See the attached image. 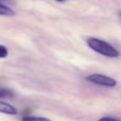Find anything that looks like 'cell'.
<instances>
[{
	"label": "cell",
	"instance_id": "cell-1",
	"mask_svg": "<svg viewBox=\"0 0 121 121\" xmlns=\"http://www.w3.org/2000/svg\"><path fill=\"white\" fill-rule=\"evenodd\" d=\"M86 42L91 49H93L94 51L97 52L100 55L109 58H116L119 56V52L117 51V49H115L112 45H111L109 43L105 41H102L97 38L90 37L86 40Z\"/></svg>",
	"mask_w": 121,
	"mask_h": 121
},
{
	"label": "cell",
	"instance_id": "cell-2",
	"mask_svg": "<svg viewBox=\"0 0 121 121\" xmlns=\"http://www.w3.org/2000/svg\"><path fill=\"white\" fill-rule=\"evenodd\" d=\"M86 79L94 84L104 87H114L117 84L114 78L102 74H91L86 77Z\"/></svg>",
	"mask_w": 121,
	"mask_h": 121
},
{
	"label": "cell",
	"instance_id": "cell-3",
	"mask_svg": "<svg viewBox=\"0 0 121 121\" xmlns=\"http://www.w3.org/2000/svg\"><path fill=\"white\" fill-rule=\"evenodd\" d=\"M0 112L5 114H9V115H16L18 113V111L14 106L7 102L0 101Z\"/></svg>",
	"mask_w": 121,
	"mask_h": 121
},
{
	"label": "cell",
	"instance_id": "cell-4",
	"mask_svg": "<svg viewBox=\"0 0 121 121\" xmlns=\"http://www.w3.org/2000/svg\"><path fill=\"white\" fill-rule=\"evenodd\" d=\"M0 15H3V16H13V15H15V11L12 9L9 8L8 6L0 3Z\"/></svg>",
	"mask_w": 121,
	"mask_h": 121
},
{
	"label": "cell",
	"instance_id": "cell-5",
	"mask_svg": "<svg viewBox=\"0 0 121 121\" xmlns=\"http://www.w3.org/2000/svg\"><path fill=\"white\" fill-rule=\"evenodd\" d=\"M22 121H51L46 117L41 116H32V115H25L22 117Z\"/></svg>",
	"mask_w": 121,
	"mask_h": 121
},
{
	"label": "cell",
	"instance_id": "cell-6",
	"mask_svg": "<svg viewBox=\"0 0 121 121\" xmlns=\"http://www.w3.org/2000/svg\"><path fill=\"white\" fill-rule=\"evenodd\" d=\"M8 54H9V51H8L7 47L2 45V44H0V59L6 58L8 56Z\"/></svg>",
	"mask_w": 121,
	"mask_h": 121
},
{
	"label": "cell",
	"instance_id": "cell-7",
	"mask_svg": "<svg viewBox=\"0 0 121 121\" xmlns=\"http://www.w3.org/2000/svg\"><path fill=\"white\" fill-rule=\"evenodd\" d=\"M12 96V94L6 89H0V98L1 97H10Z\"/></svg>",
	"mask_w": 121,
	"mask_h": 121
},
{
	"label": "cell",
	"instance_id": "cell-8",
	"mask_svg": "<svg viewBox=\"0 0 121 121\" xmlns=\"http://www.w3.org/2000/svg\"><path fill=\"white\" fill-rule=\"evenodd\" d=\"M98 121H120V120H118V119H116V118H114V117H109V116H105V117L100 118Z\"/></svg>",
	"mask_w": 121,
	"mask_h": 121
},
{
	"label": "cell",
	"instance_id": "cell-9",
	"mask_svg": "<svg viewBox=\"0 0 121 121\" xmlns=\"http://www.w3.org/2000/svg\"><path fill=\"white\" fill-rule=\"evenodd\" d=\"M56 1H59V2H61V1H63V0H56Z\"/></svg>",
	"mask_w": 121,
	"mask_h": 121
},
{
	"label": "cell",
	"instance_id": "cell-10",
	"mask_svg": "<svg viewBox=\"0 0 121 121\" xmlns=\"http://www.w3.org/2000/svg\"><path fill=\"white\" fill-rule=\"evenodd\" d=\"M119 14H120V16H121V11H120V12H119Z\"/></svg>",
	"mask_w": 121,
	"mask_h": 121
},
{
	"label": "cell",
	"instance_id": "cell-11",
	"mask_svg": "<svg viewBox=\"0 0 121 121\" xmlns=\"http://www.w3.org/2000/svg\"><path fill=\"white\" fill-rule=\"evenodd\" d=\"M0 1H5V0H0Z\"/></svg>",
	"mask_w": 121,
	"mask_h": 121
}]
</instances>
